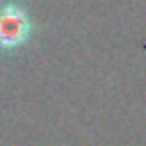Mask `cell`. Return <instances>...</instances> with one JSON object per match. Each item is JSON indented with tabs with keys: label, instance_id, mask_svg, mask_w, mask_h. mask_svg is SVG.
I'll list each match as a JSON object with an SVG mask.
<instances>
[{
	"label": "cell",
	"instance_id": "obj_1",
	"mask_svg": "<svg viewBox=\"0 0 146 146\" xmlns=\"http://www.w3.org/2000/svg\"><path fill=\"white\" fill-rule=\"evenodd\" d=\"M34 34V23L27 9L18 2L0 5V48L16 50L25 46Z\"/></svg>",
	"mask_w": 146,
	"mask_h": 146
}]
</instances>
